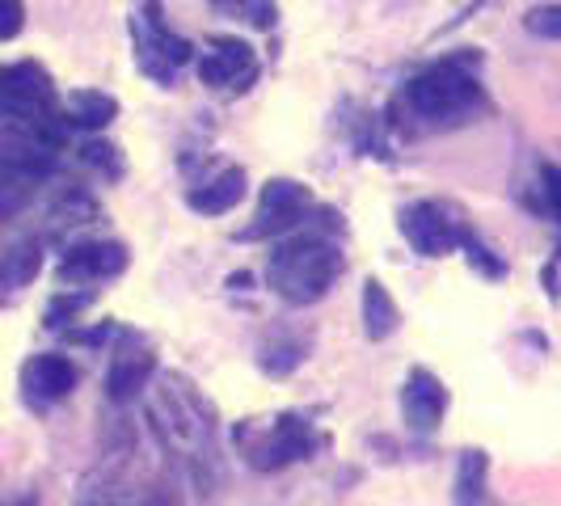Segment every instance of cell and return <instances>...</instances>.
<instances>
[{"label":"cell","mask_w":561,"mask_h":506,"mask_svg":"<svg viewBox=\"0 0 561 506\" xmlns=\"http://www.w3.org/2000/svg\"><path fill=\"white\" fill-rule=\"evenodd\" d=\"M148 422L169 460L191 478L198 498L220 485V418L211 401L182 371H161L148 384Z\"/></svg>","instance_id":"6da1fadb"},{"label":"cell","mask_w":561,"mask_h":506,"mask_svg":"<svg viewBox=\"0 0 561 506\" xmlns=\"http://www.w3.org/2000/svg\"><path fill=\"white\" fill-rule=\"evenodd\" d=\"M342 271H346V257L337 250V241L321 232H291L266 262V287L291 309H309L330 296Z\"/></svg>","instance_id":"7a4b0ae2"},{"label":"cell","mask_w":561,"mask_h":506,"mask_svg":"<svg viewBox=\"0 0 561 506\" xmlns=\"http://www.w3.org/2000/svg\"><path fill=\"white\" fill-rule=\"evenodd\" d=\"M401 102H405L410 118H419V127H426V131H451V127H465L478 114L490 111L481 81L460 59L431 64L426 72L410 77Z\"/></svg>","instance_id":"3957f363"},{"label":"cell","mask_w":561,"mask_h":506,"mask_svg":"<svg viewBox=\"0 0 561 506\" xmlns=\"http://www.w3.org/2000/svg\"><path fill=\"white\" fill-rule=\"evenodd\" d=\"M64 131L38 127H0V225L22 216L38 198L43 182L56 173Z\"/></svg>","instance_id":"277c9868"},{"label":"cell","mask_w":561,"mask_h":506,"mask_svg":"<svg viewBox=\"0 0 561 506\" xmlns=\"http://www.w3.org/2000/svg\"><path fill=\"white\" fill-rule=\"evenodd\" d=\"M232 444L257 473H279L287 464H300L312 451L325 448V435L305 414H279L266 422H241L232 430Z\"/></svg>","instance_id":"5b68a950"},{"label":"cell","mask_w":561,"mask_h":506,"mask_svg":"<svg viewBox=\"0 0 561 506\" xmlns=\"http://www.w3.org/2000/svg\"><path fill=\"white\" fill-rule=\"evenodd\" d=\"M0 127H38V131H68L56 102V81L43 64L22 59L0 68Z\"/></svg>","instance_id":"8992f818"},{"label":"cell","mask_w":561,"mask_h":506,"mask_svg":"<svg viewBox=\"0 0 561 506\" xmlns=\"http://www.w3.org/2000/svg\"><path fill=\"white\" fill-rule=\"evenodd\" d=\"M312 216V195L305 182H287L275 177L262 186L257 195V211H253V225L241 228V241H266V237H287L305 225Z\"/></svg>","instance_id":"52a82bcc"},{"label":"cell","mask_w":561,"mask_h":506,"mask_svg":"<svg viewBox=\"0 0 561 506\" xmlns=\"http://www.w3.org/2000/svg\"><path fill=\"white\" fill-rule=\"evenodd\" d=\"M144 18H148V34H144V26H136L140 68L148 72V77H157L161 84H169L173 68H182V64H191V59H195V47H191L186 38H178V34L165 26V18H161V4H157V0H148V4H144Z\"/></svg>","instance_id":"ba28073f"},{"label":"cell","mask_w":561,"mask_h":506,"mask_svg":"<svg viewBox=\"0 0 561 506\" xmlns=\"http://www.w3.org/2000/svg\"><path fill=\"white\" fill-rule=\"evenodd\" d=\"M397 228L410 241V250L422 253V257H444L465 237V225H456L439 203H410V207H401Z\"/></svg>","instance_id":"9c48e42d"},{"label":"cell","mask_w":561,"mask_h":506,"mask_svg":"<svg viewBox=\"0 0 561 506\" xmlns=\"http://www.w3.org/2000/svg\"><path fill=\"white\" fill-rule=\"evenodd\" d=\"M157 376V350L148 346L144 334H123L118 350L111 355V371H106V396L114 405H127L140 393H148Z\"/></svg>","instance_id":"30bf717a"},{"label":"cell","mask_w":561,"mask_h":506,"mask_svg":"<svg viewBox=\"0 0 561 506\" xmlns=\"http://www.w3.org/2000/svg\"><path fill=\"white\" fill-rule=\"evenodd\" d=\"M198 77L216 93H241L257 77V51L241 38H211V51L198 56Z\"/></svg>","instance_id":"8fae6325"},{"label":"cell","mask_w":561,"mask_h":506,"mask_svg":"<svg viewBox=\"0 0 561 506\" xmlns=\"http://www.w3.org/2000/svg\"><path fill=\"white\" fill-rule=\"evenodd\" d=\"M444 414H448V389L435 371L426 367H414L401 384V418L414 435H435L444 426Z\"/></svg>","instance_id":"7c38bea8"},{"label":"cell","mask_w":561,"mask_h":506,"mask_svg":"<svg viewBox=\"0 0 561 506\" xmlns=\"http://www.w3.org/2000/svg\"><path fill=\"white\" fill-rule=\"evenodd\" d=\"M127 250L118 241H84V245H72V250L59 257V283H77V287H89V283H106L114 275L127 271Z\"/></svg>","instance_id":"4fadbf2b"},{"label":"cell","mask_w":561,"mask_h":506,"mask_svg":"<svg viewBox=\"0 0 561 506\" xmlns=\"http://www.w3.org/2000/svg\"><path fill=\"white\" fill-rule=\"evenodd\" d=\"M77 380H81V371L64 355H34L22 367V393L30 405H56L77 389Z\"/></svg>","instance_id":"5bb4252c"},{"label":"cell","mask_w":561,"mask_h":506,"mask_svg":"<svg viewBox=\"0 0 561 506\" xmlns=\"http://www.w3.org/2000/svg\"><path fill=\"white\" fill-rule=\"evenodd\" d=\"M72 506H127V451H106L81 478Z\"/></svg>","instance_id":"9a60e30c"},{"label":"cell","mask_w":561,"mask_h":506,"mask_svg":"<svg viewBox=\"0 0 561 506\" xmlns=\"http://www.w3.org/2000/svg\"><path fill=\"white\" fill-rule=\"evenodd\" d=\"M245 198V169L228 165L220 173H211L207 182H198L186 191V203L195 207L198 216H225L237 203Z\"/></svg>","instance_id":"2e32d148"},{"label":"cell","mask_w":561,"mask_h":506,"mask_svg":"<svg viewBox=\"0 0 561 506\" xmlns=\"http://www.w3.org/2000/svg\"><path fill=\"white\" fill-rule=\"evenodd\" d=\"M312 337L305 330H271L266 342H262V350H257V364L266 367L271 376H287V371H296V367L305 364V355H309Z\"/></svg>","instance_id":"e0dca14e"},{"label":"cell","mask_w":561,"mask_h":506,"mask_svg":"<svg viewBox=\"0 0 561 506\" xmlns=\"http://www.w3.org/2000/svg\"><path fill=\"white\" fill-rule=\"evenodd\" d=\"M43 271V241L38 237H18L0 245V287H26Z\"/></svg>","instance_id":"ac0fdd59"},{"label":"cell","mask_w":561,"mask_h":506,"mask_svg":"<svg viewBox=\"0 0 561 506\" xmlns=\"http://www.w3.org/2000/svg\"><path fill=\"white\" fill-rule=\"evenodd\" d=\"M456 506H490V456L481 448H469L456 464Z\"/></svg>","instance_id":"d6986e66"},{"label":"cell","mask_w":561,"mask_h":506,"mask_svg":"<svg viewBox=\"0 0 561 506\" xmlns=\"http://www.w3.org/2000/svg\"><path fill=\"white\" fill-rule=\"evenodd\" d=\"M118 118V102L111 93H98V89H77L64 106V123L68 127H81V131H102Z\"/></svg>","instance_id":"ffe728a7"},{"label":"cell","mask_w":561,"mask_h":506,"mask_svg":"<svg viewBox=\"0 0 561 506\" xmlns=\"http://www.w3.org/2000/svg\"><path fill=\"white\" fill-rule=\"evenodd\" d=\"M397 304L393 296L380 287V279H367L364 283V334L371 337V342H385V337L397 330Z\"/></svg>","instance_id":"44dd1931"},{"label":"cell","mask_w":561,"mask_h":506,"mask_svg":"<svg viewBox=\"0 0 561 506\" xmlns=\"http://www.w3.org/2000/svg\"><path fill=\"white\" fill-rule=\"evenodd\" d=\"M524 30L533 34V38H549V43H558L561 38V4H536L524 13Z\"/></svg>","instance_id":"7402d4cb"},{"label":"cell","mask_w":561,"mask_h":506,"mask_svg":"<svg viewBox=\"0 0 561 506\" xmlns=\"http://www.w3.org/2000/svg\"><path fill=\"white\" fill-rule=\"evenodd\" d=\"M26 26V4L22 0H0V43L18 38Z\"/></svg>","instance_id":"603a6c76"},{"label":"cell","mask_w":561,"mask_h":506,"mask_svg":"<svg viewBox=\"0 0 561 506\" xmlns=\"http://www.w3.org/2000/svg\"><path fill=\"white\" fill-rule=\"evenodd\" d=\"M84 304H89V291H81V296H56L51 309H47V325H51V330H56V325H68V317H77Z\"/></svg>","instance_id":"cb8c5ba5"},{"label":"cell","mask_w":561,"mask_h":506,"mask_svg":"<svg viewBox=\"0 0 561 506\" xmlns=\"http://www.w3.org/2000/svg\"><path fill=\"white\" fill-rule=\"evenodd\" d=\"M140 506H186V503H182V490H178L173 481H152V485L144 490Z\"/></svg>","instance_id":"d4e9b609"},{"label":"cell","mask_w":561,"mask_h":506,"mask_svg":"<svg viewBox=\"0 0 561 506\" xmlns=\"http://www.w3.org/2000/svg\"><path fill=\"white\" fill-rule=\"evenodd\" d=\"M114 152H118V148H111V143H84L81 148V157L84 161H89V165H98L102 169V173H118V157H114Z\"/></svg>","instance_id":"484cf974"},{"label":"cell","mask_w":561,"mask_h":506,"mask_svg":"<svg viewBox=\"0 0 561 506\" xmlns=\"http://www.w3.org/2000/svg\"><path fill=\"white\" fill-rule=\"evenodd\" d=\"M545 195H549L553 216L561 220V169L558 165H545Z\"/></svg>","instance_id":"4316f807"},{"label":"cell","mask_w":561,"mask_h":506,"mask_svg":"<svg viewBox=\"0 0 561 506\" xmlns=\"http://www.w3.org/2000/svg\"><path fill=\"white\" fill-rule=\"evenodd\" d=\"M211 4H228V0H211Z\"/></svg>","instance_id":"83f0119b"}]
</instances>
